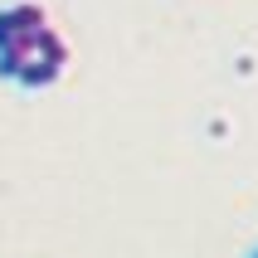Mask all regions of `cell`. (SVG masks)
<instances>
[{
  "mask_svg": "<svg viewBox=\"0 0 258 258\" xmlns=\"http://www.w3.org/2000/svg\"><path fill=\"white\" fill-rule=\"evenodd\" d=\"M63 73H69V39H63L54 25H44L39 44H34L29 63L15 73V83L25 88V93H44V88H54Z\"/></svg>",
  "mask_w": 258,
  "mask_h": 258,
  "instance_id": "cell-1",
  "label": "cell"
},
{
  "mask_svg": "<svg viewBox=\"0 0 258 258\" xmlns=\"http://www.w3.org/2000/svg\"><path fill=\"white\" fill-rule=\"evenodd\" d=\"M248 258H258V248H253V253H248Z\"/></svg>",
  "mask_w": 258,
  "mask_h": 258,
  "instance_id": "cell-3",
  "label": "cell"
},
{
  "mask_svg": "<svg viewBox=\"0 0 258 258\" xmlns=\"http://www.w3.org/2000/svg\"><path fill=\"white\" fill-rule=\"evenodd\" d=\"M49 25V10L39 0H15V5H0V49L15 39H29Z\"/></svg>",
  "mask_w": 258,
  "mask_h": 258,
  "instance_id": "cell-2",
  "label": "cell"
}]
</instances>
